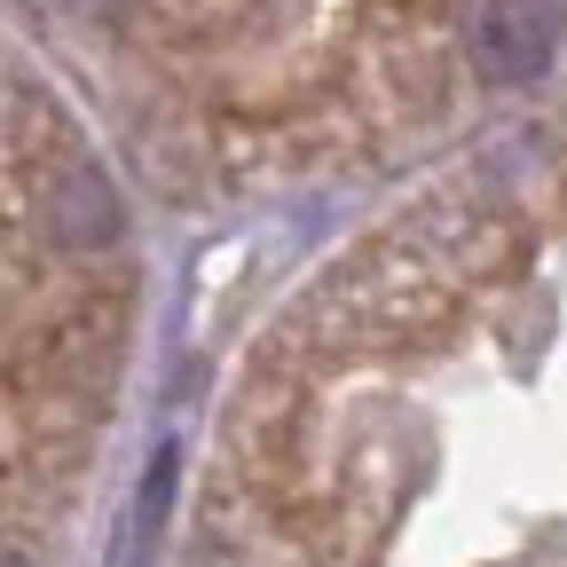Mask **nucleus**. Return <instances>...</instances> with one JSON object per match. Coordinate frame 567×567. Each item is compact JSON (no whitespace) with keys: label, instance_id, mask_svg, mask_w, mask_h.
Here are the masks:
<instances>
[{"label":"nucleus","instance_id":"obj_3","mask_svg":"<svg viewBox=\"0 0 567 567\" xmlns=\"http://www.w3.org/2000/svg\"><path fill=\"white\" fill-rule=\"evenodd\" d=\"M174 450H158L151 457V473H142V496H134V544H151L158 536V520H166V496H174Z\"/></svg>","mask_w":567,"mask_h":567},{"label":"nucleus","instance_id":"obj_5","mask_svg":"<svg viewBox=\"0 0 567 567\" xmlns=\"http://www.w3.org/2000/svg\"><path fill=\"white\" fill-rule=\"evenodd\" d=\"M0 567H24V559H17V551H0Z\"/></svg>","mask_w":567,"mask_h":567},{"label":"nucleus","instance_id":"obj_2","mask_svg":"<svg viewBox=\"0 0 567 567\" xmlns=\"http://www.w3.org/2000/svg\"><path fill=\"white\" fill-rule=\"evenodd\" d=\"M55 229H63L71 245H111V237H118V197H111V182L80 166V174L55 189Z\"/></svg>","mask_w":567,"mask_h":567},{"label":"nucleus","instance_id":"obj_4","mask_svg":"<svg viewBox=\"0 0 567 567\" xmlns=\"http://www.w3.org/2000/svg\"><path fill=\"white\" fill-rule=\"evenodd\" d=\"M544 9H551V17H567V0H544Z\"/></svg>","mask_w":567,"mask_h":567},{"label":"nucleus","instance_id":"obj_1","mask_svg":"<svg viewBox=\"0 0 567 567\" xmlns=\"http://www.w3.org/2000/svg\"><path fill=\"white\" fill-rule=\"evenodd\" d=\"M551 32H559V17L544 0H481L465 48H473V71L488 87H528L551 63Z\"/></svg>","mask_w":567,"mask_h":567}]
</instances>
